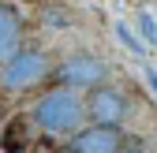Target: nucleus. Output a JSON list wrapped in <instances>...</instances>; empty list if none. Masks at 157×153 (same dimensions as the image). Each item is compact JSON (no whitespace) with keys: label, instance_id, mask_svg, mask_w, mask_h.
<instances>
[{"label":"nucleus","instance_id":"f257e3e1","mask_svg":"<svg viewBox=\"0 0 157 153\" xmlns=\"http://www.w3.org/2000/svg\"><path fill=\"white\" fill-rule=\"evenodd\" d=\"M86 116V101L82 93H75L67 86H56L49 93L34 101V123L45 131V135H71V131H82Z\"/></svg>","mask_w":157,"mask_h":153},{"label":"nucleus","instance_id":"423d86ee","mask_svg":"<svg viewBox=\"0 0 157 153\" xmlns=\"http://www.w3.org/2000/svg\"><path fill=\"white\" fill-rule=\"evenodd\" d=\"M19 37H23V19L11 4H0V67H4L11 56H19Z\"/></svg>","mask_w":157,"mask_h":153},{"label":"nucleus","instance_id":"0eeeda50","mask_svg":"<svg viewBox=\"0 0 157 153\" xmlns=\"http://www.w3.org/2000/svg\"><path fill=\"white\" fill-rule=\"evenodd\" d=\"M116 37L124 41V49H127V52H135V56H146V41H142V37H135L127 23H116Z\"/></svg>","mask_w":157,"mask_h":153},{"label":"nucleus","instance_id":"f03ea898","mask_svg":"<svg viewBox=\"0 0 157 153\" xmlns=\"http://www.w3.org/2000/svg\"><path fill=\"white\" fill-rule=\"evenodd\" d=\"M109 64L101 60V56H90V52H78L71 56V60H64L60 67H56V79H60V86L75 90V93H82V90H101L105 79H109Z\"/></svg>","mask_w":157,"mask_h":153},{"label":"nucleus","instance_id":"39448f33","mask_svg":"<svg viewBox=\"0 0 157 153\" xmlns=\"http://www.w3.org/2000/svg\"><path fill=\"white\" fill-rule=\"evenodd\" d=\"M71 153H124V131L120 127H82L78 135H71L67 142Z\"/></svg>","mask_w":157,"mask_h":153},{"label":"nucleus","instance_id":"6e6552de","mask_svg":"<svg viewBox=\"0 0 157 153\" xmlns=\"http://www.w3.org/2000/svg\"><path fill=\"white\" fill-rule=\"evenodd\" d=\"M139 30H142V41L146 45H157V23H153L146 11H139Z\"/></svg>","mask_w":157,"mask_h":153},{"label":"nucleus","instance_id":"20e7f679","mask_svg":"<svg viewBox=\"0 0 157 153\" xmlns=\"http://www.w3.org/2000/svg\"><path fill=\"white\" fill-rule=\"evenodd\" d=\"M86 116H90V123H97V127H120V123L131 116V101H127L124 90L101 86V90H94L90 97H86Z\"/></svg>","mask_w":157,"mask_h":153},{"label":"nucleus","instance_id":"7ed1b4c3","mask_svg":"<svg viewBox=\"0 0 157 153\" xmlns=\"http://www.w3.org/2000/svg\"><path fill=\"white\" fill-rule=\"evenodd\" d=\"M45 75H49V56L37 52V49H23L19 56H11L0 67V86L11 90V93H23V90L37 86Z\"/></svg>","mask_w":157,"mask_h":153},{"label":"nucleus","instance_id":"1a4fd4ad","mask_svg":"<svg viewBox=\"0 0 157 153\" xmlns=\"http://www.w3.org/2000/svg\"><path fill=\"white\" fill-rule=\"evenodd\" d=\"M142 75H146V86L157 90V67H142Z\"/></svg>","mask_w":157,"mask_h":153},{"label":"nucleus","instance_id":"9d476101","mask_svg":"<svg viewBox=\"0 0 157 153\" xmlns=\"http://www.w3.org/2000/svg\"><path fill=\"white\" fill-rule=\"evenodd\" d=\"M124 153H142V149H124Z\"/></svg>","mask_w":157,"mask_h":153}]
</instances>
